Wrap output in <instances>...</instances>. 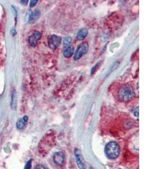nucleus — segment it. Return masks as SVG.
Wrapping results in <instances>:
<instances>
[{"mask_svg":"<svg viewBox=\"0 0 151 169\" xmlns=\"http://www.w3.org/2000/svg\"><path fill=\"white\" fill-rule=\"evenodd\" d=\"M135 96L133 87L129 84H123L119 90L118 98L122 102H129Z\"/></svg>","mask_w":151,"mask_h":169,"instance_id":"f257e3e1","label":"nucleus"},{"mask_svg":"<svg viewBox=\"0 0 151 169\" xmlns=\"http://www.w3.org/2000/svg\"><path fill=\"white\" fill-rule=\"evenodd\" d=\"M105 153L108 158L115 159L117 158L120 153L119 145L114 142L109 143L105 147Z\"/></svg>","mask_w":151,"mask_h":169,"instance_id":"f03ea898","label":"nucleus"},{"mask_svg":"<svg viewBox=\"0 0 151 169\" xmlns=\"http://www.w3.org/2000/svg\"><path fill=\"white\" fill-rule=\"evenodd\" d=\"M88 43L87 42H84L81 43L78 47V49L75 53L74 59L75 61L79 60L81 59L83 55H85L88 51Z\"/></svg>","mask_w":151,"mask_h":169,"instance_id":"7ed1b4c3","label":"nucleus"},{"mask_svg":"<svg viewBox=\"0 0 151 169\" xmlns=\"http://www.w3.org/2000/svg\"><path fill=\"white\" fill-rule=\"evenodd\" d=\"M61 42V37L53 35L50 36V37L49 38L48 41V44L49 47L50 49L54 50L58 47Z\"/></svg>","mask_w":151,"mask_h":169,"instance_id":"20e7f679","label":"nucleus"},{"mask_svg":"<svg viewBox=\"0 0 151 169\" xmlns=\"http://www.w3.org/2000/svg\"><path fill=\"white\" fill-rule=\"evenodd\" d=\"M42 37V33L39 32H35L29 38L28 43L32 47H35L38 41Z\"/></svg>","mask_w":151,"mask_h":169,"instance_id":"39448f33","label":"nucleus"},{"mask_svg":"<svg viewBox=\"0 0 151 169\" xmlns=\"http://www.w3.org/2000/svg\"><path fill=\"white\" fill-rule=\"evenodd\" d=\"M54 162L57 165H62L65 160V155L62 152H58L54 154L53 157Z\"/></svg>","mask_w":151,"mask_h":169,"instance_id":"423d86ee","label":"nucleus"},{"mask_svg":"<svg viewBox=\"0 0 151 169\" xmlns=\"http://www.w3.org/2000/svg\"><path fill=\"white\" fill-rule=\"evenodd\" d=\"M75 157H76L78 166L81 169H86V166L84 159L82 157V156L81 155L79 152L78 151H75Z\"/></svg>","mask_w":151,"mask_h":169,"instance_id":"0eeeda50","label":"nucleus"},{"mask_svg":"<svg viewBox=\"0 0 151 169\" xmlns=\"http://www.w3.org/2000/svg\"><path fill=\"white\" fill-rule=\"evenodd\" d=\"M41 13L39 10H35L30 15L29 18L30 23H34L40 17Z\"/></svg>","mask_w":151,"mask_h":169,"instance_id":"6e6552de","label":"nucleus"},{"mask_svg":"<svg viewBox=\"0 0 151 169\" xmlns=\"http://www.w3.org/2000/svg\"><path fill=\"white\" fill-rule=\"evenodd\" d=\"M88 34V31L86 28H82L81 29L77 35V39L79 40H84Z\"/></svg>","mask_w":151,"mask_h":169,"instance_id":"1a4fd4ad","label":"nucleus"},{"mask_svg":"<svg viewBox=\"0 0 151 169\" xmlns=\"http://www.w3.org/2000/svg\"><path fill=\"white\" fill-rule=\"evenodd\" d=\"M17 103V93L15 90H13L11 93V106L13 109H15Z\"/></svg>","mask_w":151,"mask_h":169,"instance_id":"9d476101","label":"nucleus"},{"mask_svg":"<svg viewBox=\"0 0 151 169\" xmlns=\"http://www.w3.org/2000/svg\"><path fill=\"white\" fill-rule=\"evenodd\" d=\"M74 52V47L73 45H70L65 49L64 52V56L66 58H69L73 55Z\"/></svg>","mask_w":151,"mask_h":169,"instance_id":"9b49d317","label":"nucleus"},{"mask_svg":"<svg viewBox=\"0 0 151 169\" xmlns=\"http://www.w3.org/2000/svg\"><path fill=\"white\" fill-rule=\"evenodd\" d=\"M27 121H28V117L27 116H24L22 119L19 120L17 122V128L18 129H19V130L23 129L26 126V123H27Z\"/></svg>","mask_w":151,"mask_h":169,"instance_id":"f8f14e48","label":"nucleus"},{"mask_svg":"<svg viewBox=\"0 0 151 169\" xmlns=\"http://www.w3.org/2000/svg\"><path fill=\"white\" fill-rule=\"evenodd\" d=\"M72 41V39L71 37H66L63 42V46L64 47H67L70 46L71 42Z\"/></svg>","mask_w":151,"mask_h":169,"instance_id":"ddd939ff","label":"nucleus"},{"mask_svg":"<svg viewBox=\"0 0 151 169\" xmlns=\"http://www.w3.org/2000/svg\"><path fill=\"white\" fill-rule=\"evenodd\" d=\"M100 62H98L96 64V65L92 68V69H91V76H92L96 72V71H97V68H98V67L99 66V65H100Z\"/></svg>","mask_w":151,"mask_h":169,"instance_id":"4468645a","label":"nucleus"},{"mask_svg":"<svg viewBox=\"0 0 151 169\" xmlns=\"http://www.w3.org/2000/svg\"><path fill=\"white\" fill-rule=\"evenodd\" d=\"M119 64H120V63L119 62H115V63L113 65V66L111 67V71H110V72L111 73V72H113V71H114L115 69H116L118 68V67L119 66Z\"/></svg>","mask_w":151,"mask_h":169,"instance_id":"2eb2a0df","label":"nucleus"},{"mask_svg":"<svg viewBox=\"0 0 151 169\" xmlns=\"http://www.w3.org/2000/svg\"><path fill=\"white\" fill-rule=\"evenodd\" d=\"M31 162H32V160H30L26 164L24 169H31Z\"/></svg>","mask_w":151,"mask_h":169,"instance_id":"dca6fc26","label":"nucleus"},{"mask_svg":"<svg viewBox=\"0 0 151 169\" xmlns=\"http://www.w3.org/2000/svg\"><path fill=\"white\" fill-rule=\"evenodd\" d=\"M38 0H32V1H31V2H30V7H32L35 6L36 5V3H38Z\"/></svg>","mask_w":151,"mask_h":169,"instance_id":"f3484780","label":"nucleus"},{"mask_svg":"<svg viewBox=\"0 0 151 169\" xmlns=\"http://www.w3.org/2000/svg\"><path fill=\"white\" fill-rule=\"evenodd\" d=\"M35 169H46V168L42 165H38L35 167Z\"/></svg>","mask_w":151,"mask_h":169,"instance_id":"a211bd4d","label":"nucleus"},{"mask_svg":"<svg viewBox=\"0 0 151 169\" xmlns=\"http://www.w3.org/2000/svg\"><path fill=\"white\" fill-rule=\"evenodd\" d=\"M138 109H139V108H138L135 110V112H134V114H135V116H136V117H139V110H138Z\"/></svg>","mask_w":151,"mask_h":169,"instance_id":"6ab92c4d","label":"nucleus"},{"mask_svg":"<svg viewBox=\"0 0 151 169\" xmlns=\"http://www.w3.org/2000/svg\"><path fill=\"white\" fill-rule=\"evenodd\" d=\"M21 3H22V4L26 5L27 4L28 1H27V0H26V1H21Z\"/></svg>","mask_w":151,"mask_h":169,"instance_id":"aec40b11","label":"nucleus"}]
</instances>
